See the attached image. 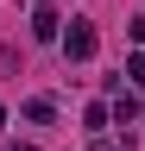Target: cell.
Wrapping results in <instances>:
<instances>
[{
	"instance_id": "obj_1",
	"label": "cell",
	"mask_w": 145,
	"mask_h": 151,
	"mask_svg": "<svg viewBox=\"0 0 145 151\" xmlns=\"http://www.w3.org/2000/svg\"><path fill=\"white\" fill-rule=\"evenodd\" d=\"M95 50H101V32L88 25V19H69V32H63V57H69V63H88Z\"/></svg>"
},
{
	"instance_id": "obj_2",
	"label": "cell",
	"mask_w": 145,
	"mask_h": 151,
	"mask_svg": "<svg viewBox=\"0 0 145 151\" xmlns=\"http://www.w3.org/2000/svg\"><path fill=\"white\" fill-rule=\"evenodd\" d=\"M57 25H63V19H57V6H32V38H44V44H50V38H63Z\"/></svg>"
},
{
	"instance_id": "obj_3",
	"label": "cell",
	"mask_w": 145,
	"mask_h": 151,
	"mask_svg": "<svg viewBox=\"0 0 145 151\" xmlns=\"http://www.w3.org/2000/svg\"><path fill=\"white\" fill-rule=\"evenodd\" d=\"M25 120H32V126H50V120H57V107H50L44 94H32V101H25Z\"/></svg>"
},
{
	"instance_id": "obj_4",
	"label": "cell",
	"mask_w": 145,
	"mask_h": 151,
	"mask_svg": "<svg viewBox=\"0 0 145 151\" xmlns=\"http://www.w3.org/2000/svg\"><path fill=\"white\" fill-rule=\"evenodd\" d=\"M114 113H120V120H133V113H139L133 94H120V76H114Z\"/></svg>"
},
{
	"instance_id": "obj_5",
	"label": "cell",
	"mask_w": 145,
	"mask_h": 151,
	"mask_svg": "<svg viewBox=\"0 0 145 151\" xmlns=\"http://www.w3.org/2000/svg\"><path fill=\"white\" fill-rule=\"evenodd\" d=\"M126 82H133V88H145V57H126Z\"/></svg>"
},
{
	"instance_id": "obj_6",
	"label": "cell",
	"mask_w": 145,
	"mask_h": 151,
	"mask_svg": "<svg viewBox=\"0 0 145 151\" xmlns=\"http://www.w3.org/2000/svg\"><path fill=\"white\" fill-rule=\"evenodd\" d=\"M95 151H120V145H114V139H95Z\"/></svg>"
},
{
	"instance_id": "obj_7",
	"label": "cell",
	"mask_w": 145,
	"mask_h": 151,
	"mask_svg": "<svg viewBox=\"0 0 145 151\" xmlns=\"http://www.w3.org/2000/svg\"><path fill=\"white\" fill-rule=\"evenodd\" d=\"M13 151H38V145H13Z\"/></svg>"
},
{
	"instance_id": "obj_8",
	"label": "cell",
	"mask_w": 145,
	"mask_h": 151,
	"mask_svg": "<svg viewBox=\"0 0 145 151\" xmlns=\"http://www.w3.org/2000/svg\"><path fill=\"white\" fill-rule=\"evenodd\" d=\"M0 126H6V107H0Z\"/></svg>"
}]
</instances>
